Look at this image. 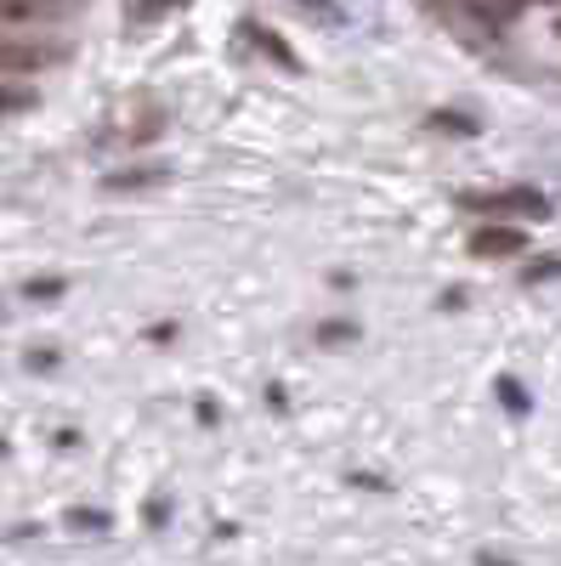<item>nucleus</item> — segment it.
Segmentation results:
<instances>
[{
  "label": "nucleus",
  "instance_id": "f257e3e1",
  "mask_svg": "<svg viewBox=\"0 0 561 566\" xmlns=\"http://www.w3.org/2000/svg\"><path fill=\"white\" fill-rule=\"evenodd\" d=\"M52 63H63V45L0 34V74H40V69H52Z\"/></svg>",
  "mask_w": 561,
  "mask_h": 566
},
{
  "label": "nucleus",
  "instance_id": "f03ea898",
  "mask_svg": "<svg viewBox=\"0 0 561 566\" xmlns=\"http://www.w3.org/2000/svg\"><path fill=\"white\" fill-rule=\"evenodd\" d=\"M517 250H522V232L517 227H482V232H471V255H482V261L517 255Z\"/></svg>",
  "mask_w": 561,
  "mask_h": 566
},
{
  "label": "nucleus",
  "instance_id": "7ed1b4c3",
  "mask_svg": "<svg viewBox=\"0 0 561 566\" xmlns=\"http://www.w3.org/2000/svg\"><path fill=\"white\" fill-rule=\"evenodd\" d=\"M29 108H34V91L0 80V119H7V114H29Z\"/></svg>",
  "mask_w": 561,
  "mask_h": 566
},
{
  "label": "nucleus",
  "instance_id": "20e7f679",
  "mask_svg": "<svg viewBox=\"0 0 561 566\" xmlns=\"http://www.w3.org/2000/svg\"><path fill=\"white\" fill-rule=\"evenodd\" d=\"M40 0H0V23H34Z\"/></svg>",
  "mask_w": 561,
  "mask_h": 566
},
{
  "label": "nucleus",
  "instance_id": "39448f33",
  "mask_svg": "<svg viewBox=\"0 0 561 566\" xmlns=\"http://www.w3.org/2000/svg\"><path fill=\"white\" fill-rule=\"evenodd\" d=\"M165 7H170V0H136L131 12H136V18H154V12H165Z\"/></svg>",
  "mask_w": 561,
  "mask_h": 566
}]
</instances>
